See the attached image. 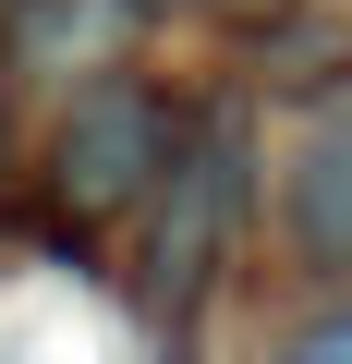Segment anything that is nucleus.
<instances>
[{"mask_svg": "<svg viewBox=\"0 0 352 364\" xmlns=\"http://www.w3.org/2000/svg\"><path fill=\"white\" fill-rule=\"evenodd\" d=\"M231 231H243V122L219 109V122H195L183 146H170V170H158V231H146V255H134L146 316H183V304L219 279Z\"/></svg>", "mask_w": 352, "mask_h": 364, "instance_id": "nucleus-1", "label": "nucleus"}, {"mask_svg": "<svg viewBox=\"0 0 352 364\" xmlns=\"http://www.w3.org/2000/svg\"><path fill=\"white\" fill-rule=\"evenodd\" d=\"M170 109L134 85V73H97L73 109H61V134H49V195L61 207H134V195H158V170H170Z\"/></svg>", "mask_w": 352, "mask_h": 364, "instance_id": "nucleus-2", "label": "nucleus"}, {"mask_svg": "<svg viewBox=\"0 0 352 364\" xmlns=\"http://www.w3.org/2000/svg\"><path fill=\"white\" fill-rule=\"evenodd\" d=\"M279 207H292V243H304L316 267H352V97H328V109L304 122Z\"/></svg>", "mask_w": 352, "mask_h": 364, "instance_id": "nucleus-3", "label": "nucleus"}]
</instances>
